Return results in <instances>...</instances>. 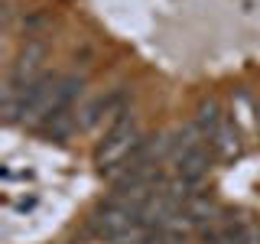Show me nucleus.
Segmentation results:
<instances>
[{"label":"nucleus","instance_id":"1","mask_svg":"<svg viewBox=\"0 0 260 244\" xmlns=\"http://www.w3.org/2000/svg\"><path fill=\"white\" fill-rule=\"evenodd\" d=\"M143 143V134H140V124H137L134 114H117L114 117V124L108 127V134H104V140L98 143V166H101V173H111L114 166H120L130 153L137 150V146Z\"/></svg>","mask_w":260,"mask_h":244},{"label":"nucleus","instance_id":"2","mask_svg":"<svg viewBox=\"0 0 260 244\" xmlns=\"http://www.w3.org/2000/svg\"><path fill=\"white\" fill-rule=\"evenodd\" d=\"M124 95L120 92H114V95H98V98H91V101L85 104V108L78 111V130H91V127H98L108 114H124Z\"/></svg>","mask_w":260,"mask_h":244},{"label":"nucleus","instance_id":"3","mask_svg":"<svg viewBox=\"0 0 260 244\" xmlns=\"http://www.w3.org/2000/svg\"><path fill=\"white\" fill-rule=\"evenodd\" d=\"M208 146L218 153V157H224V160H231V157H238L241 153V137H238V124H234L231 117L224 114V120L218 124V130L208 137Z\"/></svg>","mask_w":260,"mask_h":244},{"label":"nucleus","instance_id":"4","mask_svg":"<svg viewBox=\"0 0 260 244\" xmlns=\"http://www.w3.org/2000/svg\"><path fill=\"white\" fill-rule=\"evenodd\" d=\"M221 120H224V111L218 108V101H202L199 111H195V120H192V124L199 127L202 134H205V140H208V137L218 130V124H221Z\"/></svg>","mask_w":260,"mask_h":244},{"label":"nucleus","instance_id":"5","mask_svg":"<svg viewBox=\"0 0 260 244\" xmlns=\"http://www.w3.org/2000/svg\"><path fill=\"white\" fill-rule=\"evenodd\" d=\"M257 127H260V104H257Z\"/></svg>","mask_w":260,"mask_h":244}]
</instances>
